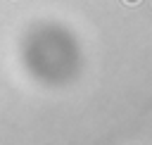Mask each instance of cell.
<instances>
[{
    "mask_svg": "<svg viewBox=\"0 0 152 145\" xmlns=\"http://www.w3.org/2000/svg\"><path fill=\"white\" fill-rule=\"evenodd\" d=\"M124 2H126V5H138L140 0H124Z\"/></svg>",
    "mask_w": 152,
    "mask_h": 145,
    "instance_id": "obj_1",
    "label": "cell"
}]
</instances>
